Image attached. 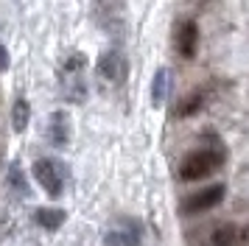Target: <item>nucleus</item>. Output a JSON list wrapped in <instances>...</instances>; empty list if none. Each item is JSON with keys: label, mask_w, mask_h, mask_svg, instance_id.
Masks as SVG:
<instances>
[{"label": "nucleus", "mask_w": 249, "mask_h": 246, "mask_svg": "<svg viewBox=\"0 0 249 246\" xmlns=\"http://www.w3.org/2000/svg\"><path fill=\"white\" fill-rule=\"evenodd\" d=\"M221 165H224V151L221 148H199V151H191L182 159L179 176L185 182H199V179L213 176Z\"/></svg>", "instance_id": "obj_1"}, {"label": "nucleus", "mask_w": 249, "mask_h": 246, "mask_svg": "<svg viewBox=\"0 0 249 246\" xmlns=\"http://www.w3.org/2000/svg\"><path fill=\"white\" fill-rule=\"evenodd\" d=\"M31 171H34V179L42 185V190H45L51 199H59L62 196V190H65V171H62V165H59L56 159L42 157V159L34 162Z\"/></svg>", "instance_id": "obj_2"}, {"label": "nucleus", "mask_w": 249, "mask_h": 246, "mask_svg": "<svg viewBox=\"0 0 249 246\" xmlns=\"http://www.w3.org/2000/svg\"><path fill=\"white\" fill-rule=\"evenodd\" d=\"M227 196V188L224 185H210V188H202L199 193H193L185 199L182 210L185 212H204V210H213L215 204H221Z\"/></svg>", "instance_id": "obj_3"}, {"label": "nucleus", "mask_w": 249, "mask_h": 246, "mask_svg": "<svg viewBox=\"0 0 249 246\" xmlns=\"http://www.w3.org/2000/svg\"><path fill=\"white\" fill-rule=\"evenodd\" d=\"M143 241V229L137 221H124L115 224L109 232L104 235V244L107 246H140Z\"/></svg>", "instance_id": "obj_4"}, {"label": "nucleus", "mask_w": 249, "mask_h": 246, "mask_svg": "<svg viewBox=\"0 0 249 246\" xmlns=\"http://www.w3.org/2000/svg\"><path fill=\"white\" fill-rule=\"evenodd\" d=\"M98 76L104 81H109V84H121L126 76V62L124 56L118 53V51H107L101 56V62H98Z\"/></svg>", "instance_id": "obj_5"}, {"label": "nucleus", "mask_w": 249, "mask_h": 246, "mask_svg": "<svg viewBox=\"0 0 249 246\" xmlns=\"http://www.w3.org/2000/svg\"><path fill=\"white\" fill-rule=\"evenodd\" d=\"M196 48H199V25L193 20H185L177 28V51L185 59H193L196 56Z\"/></svg>", "instance_id": "obj_6"}, {"label": "nucleus", "mask_w": 249, "mask_h": 246, "mask_svg": "<svg viewBox=\"0 0 249 246\" xmlns=\"http://www.w3.org/2000/svg\"><path fill=\"white\" fill-rule=\"evenodd\" d=\"M48 143L62 148L70 143V118L65 112H53L48 118Z\"/></svg>", "instance_id": "obj_7"}, {"label": "nucleus", "mask_w": 249, "mask_h": 246, "mask_svg": "<svg viewBox=\"0 0 249 246\" xmlns=\"http://www.w3.org/2000/svg\"><path fill=\"white\" fill-rule=\"evenodd\" d=\"M65 210H59V207H39V210L34 212V221L42 227V229H48V232H56L59 227L65 224Z\"/></svg>", "instance_id": "obj_8"}, {"label": "nucleus", "mask_w": 249, "mask_h": 246, "mask_svg": "<svg viewBox=\"0 0 249 246\" xmlns=\"http://www.w3.org/2000/svg\"><path fill=\"white\" fill-rule=\"evenodd\" d=\"M213 246H241V227L235 224H218L210 235Z\"/></svg>", "instance_id": "obj_9"}, {"label": "nucleus", "mask_w": 249, "mask_h": 246, "mask_svg": "<svg viewBox=\"0 0 249 246\" xmlns=\"http://www.w3.org/2000/svg\"><path fill=\"white\" fill-rule=\"evenodd\" d=\"M168 87H171V70L168 67H160L157 73H154V81H151V104L154 106H162L165 104Z\"/></svg>", "instance_id": "obj_10"}, {"label": "nucleus", "mask_w": 249, "mask_h": 246, "mask_svg": "<svg viewBox=\"0 0 249 246\" xmlns=\"http://www.w3.org/2000/svg\"><path fill=\"white\" fill-rule=\"evenodd\" d=\"M28 121H31V106H28L25 98H17V104H14V109H12L14 132H25V129H28Z\"/></svg>", "instance_id": "obj_11"}, {"label": "nucleus", "mask_w": 249, "mask_h": 246, "mask_svg": "<svg viewBox=\"0 0 249 246\" xmlns=\"http://www.w3.org/2000/svg\"><path fill=\"white\" fill-rule=\"evenodd\" d=\"M202 106H204V92L202 89H193L191 95L177 106V115H179V118H191V115H196Z\"/></svg>", "instance_id": "obj_12"}, {"label": "nucleus", "mask_w": 249, "mask_h": 246, "mask_svg": "<svg viewBox=\"0 0 249 246\" xmlns=\"http://www.w3.org/2000/svg\"><path fill=\"white\" fill-rule=\"evenodd\" d=\"M9 185H12L17 193H23V196H28V193H31V190H28V185H25V174H23V168H20V165L9 168Z\"/></svg>", "instance_id": "obj_13"}, {"label": "nucleus", "mask_w": 249, "mask_h": 246, "mask_svg": "<svg viewBox=\"0 0 249 246\" xmlns=\"http://www.w3.org/2000/svg\"><path fill=\"white\" fill-rule=\"evenodd\" d=\"M3 70H9V51H6V45L0 42V73Z\"/></svg>", "instance_id": "obj_14"}]
</instances>
